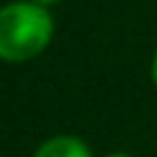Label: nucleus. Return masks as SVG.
Masks as SVG:
<instances>
[{
    "label": "nucleus",
    "mask_w": 157,
    "mask_h": 157,
    "mask_svg": "<svg viewBox=\"0 0 157 157\" xmlns=\"http://www.w3.org/2000/svg\"><path fill=\"white\" fill-rule=\"evenodd\" d=\"M55 33V19L47 6L33 0H11L0 6V61L25 63L41 55Z\"/></svg>",
    "instance_id": "f257e3e1"
},
{
    "label": "nucleus",
    "mask_w": 157,
    "mask_h": 157,
    "mask_svg": "<svg viewBox=\"0 0 157 157\" xmlns=\"http://www.w3.org/2000/svg\"><path fill=\"white\" fill-rule=\"evenodd\" d=\"M33 157H94V155H91V146L77 135H52L33 152Z\"/></svg>",
    "instance_id": "f03ea898"
},
{
    "label": "nucleus",
    "mask_w": 157,
    "mask_h": 157,
    "mask_svg": "<svg viewBox=\"0 0 157 157\" xmlns=\"http://www.w3.org/2000/svg\"><path fill=\"white\" fill-rule=\"evenodd\" d=\"M152 80H155V86H157V52H155V58H152Z\"/></svg>",
    "instance_id": "7ed1b4c3"
},
{
    "label": "nucleus",
    "mask_w": 157,
    "mask_h": 157,
    "mask_svg": "<svg viewBox=\"0 0 157 157\" xmlns=\"http://www.w3.org/2000/svg\"><path fill=\"white\" fill-rule=\"evenodd\" d=\"M33 3H41V6H47V8H50V6H55V3H61V0H33Z\"/></svg>",
    "instance_id": "20e7f679"
},
{
    "label": "nucleus",
    "mask_w": 157,
    "mask_h": 157,
    "mask_svg": "<svg viewBox=\"0 0 157 157\" xmlns=\"http://www.w3.org/2000/svg\"><path fill=\"white\" fill-rule=\"evenodd\" d=\"M105 157H132V155H127V152H110V155H105Z\"/></svg>",
    "instance_id": "39448f33"
}]
</instances>
